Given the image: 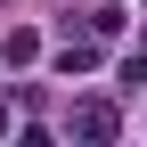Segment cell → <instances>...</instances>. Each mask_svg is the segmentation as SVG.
I'll return each mask as SVG.
<instances>
[{
    "mask_svg": "<svg viewBox=\"0 0 147 147\" xmlns=\"http://www.w3.org/2000/svg\"><path fill=\"white\" fill-rule=\"evenodd\" d=\"M74 139H115V106L106 98H82L74 106Z\"/></svg>",
    "mask_w": 147,
    "mask_h": 147,
    "instance_id": "cell-1",
    "label": "cell"
},
{
    "mask_svg": "<svg viewBox=\"0 0 147 147\" xmlns=\"http://www.w3.org/2000/svg\"><path fill=\"white\" fill-rule=\"evenodd\" d=\"M0 57H8V65H33V57H41V41H33V33H8V41H0Z\"/></svg>",
    "mask_w": 147,
    "mask_h": 147,
    "instance_id": "cell-2",
    "label": "cell"
}]
</instances>
